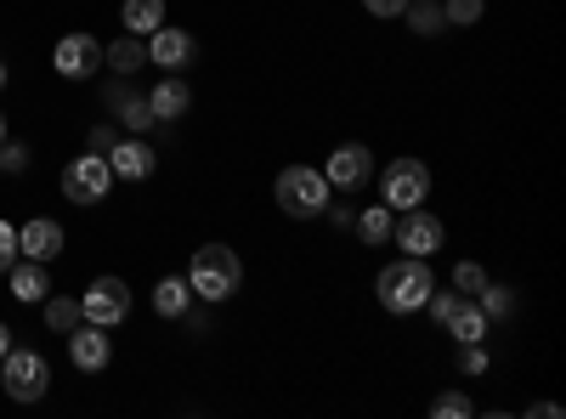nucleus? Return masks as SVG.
Instances as JSON below:
<instances>
[{"mask_svg":"<svg viewBox=\"0 0 566 419\" xmlns=\"http://www.w3.org/2000/svg\"><path fill=\"white\" fill-rule=\"evenodd\" d=\"M187 284H193V295L205 306H221L244 290V261L232 244H199L193 261H187Z\"/></svg>","mask_w":566,"mask_h":419,"instance_id":"f257e3e1","label":"nucleus"},{"mask_svg":"<svg viewBox=\"0 0 566 419\" xmlns=\"http://www.w3.org/2000/svg\"><path fill=\"white\" fill-rule=\"evenodd\" d=\"M431 290H437V272H431V261H419V255H402V261H391L380 277H374V295H380V306L397 312V317L424 312Z\"/></svg>","mask_w":566,"mask_h":419,"instance_id":"f03ea898","label":"nucleus"},{"mask_svg":"<svg viewBox=\"0 0 566 419\" xmlns=\"http://www.w3.org/2000/svg\"><path fill=\"white\" fill-rule=\"evenodd\" d=\"M277 210L283 216H295V221H312V216H323L328 210V176L323 170H312V165H290V170H277Z\"/></svg>","mask_w":566,"mask_h":419,"instance_id":"7ed1b4c3","label":"nucleus"},{"mask_svg":"<svg viewBox=\"0 0 566 419\" xmlns=\"http://www.w3.org/2000/svg\"><path fill=\"white\" fill-rule=\"evenodd\" d=\"M0 386H7L12 402H40L45 391H52V368H45L40 352H29V346L12 341V352L0 357Z\"/></svg>","mask_w":566,"mask_h":419,"instance_id":"20e7f679","label":"nucleus"},{"mask_svg":"<svg viewBox=\"0 0 566 419\" xmlns=\"http://www.w3.org/2000/svg\"><path fill=\"white\" fill-rule=\"evenodd\" d=\"M424 199H431V165L424 159H391L386 176H380V205L386 210H419Z\"/></svg>","mask_w":566,"mask_h":419,"instance_id":"39448f33","label":"nucleus"},{"mask_svg":"<svg viewBox=\"0 0 566 419\" xmlns=\"http://www.w3.org/2000/svg\"><path fill=\"white\" fill-rule=\"evenodd\" d=\"M114 188V170H108V154H80L63 165V199L69 205H103Z\"/></svg>","mask_w":566,"mask_h":419,"instance_id":"423d86ee","label":"nucleus"},{"mask_svg":"<svg viewBox=\"0 0 566 419\" xmlns=\"http://www.w3.org/2000/svg\"><path fill=\"white\" fill-rule=\"evenodd\" d=\"M80 317L85 323H103V329H119V323L130 317V290H125V277H97L85 295H80Z\"/></svg>","mask_w":566,"mask_h":419,"instance_id":"0eeeda50","label":"nucleus"},{"mask_svg":"<svg viewBox=\"0 0 566 419\" xmlns=\"http://www.w3.org/2000/svg\"><path fill=\"white\" fill-rule=\"evenodd\" d=\"M391 239H397V250H402V255H419V261H431V255H437V250L448 244V227H442V221H437L431 210L419 205V210H402V221L391 227Z\"/></svg>","mask_w":566,"mask_h":419,"instance_id":"6e6552de","label":"nucleus"},{"mask_svg":"<svg viewBox=\"0 0 566 419\" xmlns=\"http://www.w3.org/2000/svg\"><path fill=\"white\" fill-rule=\"evenodd\" d=\"M69 357H74V368L80 375H103V368L114 363V335L103 329V323H74L69 329Z\"/></svg>","mask_w":566,"mask_h":419,"instance_id":"1a4fd4ad","label":"nucleus"},{"mask_svg":"<svg viewBox=\"0 0 566 419\" xmlns=\"http://www.w3.org/2000/svg\"><path fill=\"white\" fill-rule=\"evenodd\" d=\"M323 176H328V188L357 193V188H368V176H374V154H368L363 143H340L335 154H328Z\"/></svg>","mask_w":566,"mask_h":419,"instance_id":"9d476101","label":"nucleus"},{"mask_svg":"<svg viewBox=\"0 0 566 419\" xmlns=\"http://www.w3.org/2000/svg\"><path fill=\"white\" fill-rule=\"evenodd\" d=\"M63 244H69V232H63V221H52V216H34V221L18 227V255H23V261H45V266H52V261L63 255Z\"/></svg>","mask_w":566,"mask_h":419,"instance_id":"9b49d317","label":"nucleus"},{"mask_svg":"<svg viewBox=\"0 0 566 419\" xmlns=\"http://www.w3.org/2000/svg\"><path fill=\"white\" fill-rule=\"evenodd\" d=\"M199 57V40L187 34V29H170V23H159L154 34H148V63H159L165 74H181L187 63Z\"/></svg>","mask_w":566,"mask_h":419,"instance_id":"f8f14e48","label":"nucleus"},{"mask_svg":"<svg viewBox=\"0 0 566 419\" xmlns=\"http://www.w3.org/2000/svg\"><path fill=\"white\" fill-rule=\"evenodd\" d=\"M52 69H57L63 80H91V74L103 69V45L91 40V34H63L57 52H52Z\"/></svg>","mask_w":566,"mask_h":419,"instance_id":"ddd939ff","label":"nucleus"},{"mask_svg":"<svg viewBox=\"0 0 566 419\" xmlns=\"http://www.w3.org/2000/svg\"><path fill=\"white\" fill-rule=\"evenodd\" d=\"M108 170H114L119 181H148V176L159 170V154L142 143V136H119V143L108 148Z\"/></svg>","mask_w":566,"mask_h":419,"instance_id":"4468645a","label":"nucleus"},{"mask_svg":"<svg viewBox=\"0 0 566 419\" xmlns=\"http://www.w3.org/2000/svg\"><path fill=\"white\" fill-rule=\"evenodd\" d=\"M148 108H154V119H165V125H170V119H181L187 108H193V91H187V80H181V74H165V80L148 91Z\"/></svg>","mask_w":566,"mask_h":419,"instance_id":"2eb2a0df","label":"nucleus"},{"mask_svg":"<svg viewBox=\"0 0 566 419\" xmlns=\"http://www.w3.org/2000/svg\"><path fill=\"white\" fill-rule=\"evenodd\" d=\"M12 295L23 301V306H34V301H45V295H52V277H45V261H12Z\"/></svg>","mask_w":566,"mask_h":419,"instance_id":"dca6fc26","label":"nucleus"},{"mask_svg":"<svg viewBox=\"0 0 566 419\" xmlns=\"http://www.w3.org/2000/svg\"><path fill=\"white\" fill-rule=\"evenodd\" d=\"M442 329L459 341V346H476V341H488V312L476 306V301H459L453 312H448V323Z\"/></svg>","mask_w":566,"mask_h":419,"instance_id":"f3484780","label":"nucleus"},{"mask_svg":"<svg viewBox=\"0 0 566 419\" xmlns=\"http://www.w3.org/2000/svg\"><path fill=\"white\" fill-rule=\"evenodd\" d=\"M108 103H114V114L125 119V130L130 136H142V130H154L159 119H154V108H148V97H136V91H125V85H114L108 91Z\"/></svg>","mask_w":566,"mask_h":419,"instance_id":"a211bd4d","label":"nucleus"},{"mask_svg":"<svg viewBox=\"0 0 566 419\" xmlns=\"http://www.w3.org/2000/svg\"><path fill=\"white\" fill-rule=\"evenodd\" d=\"M142 63H148V45H142V34H119L114 45H103V69H114V74H136Z\"/></svg>","mask_w":566,"mask_h":419,"instance_id":"6ab92c4d","label":"nucleus"},{"mask_svg":"<svg viewBox=\"0 0 566 419\" xmlns=\"http://www.w3.org/2000/svg\"><path fill=\"white\" fill-rule=\"evenodd\" d=\"M119 18H125V34H142V40H148V34L165 23V0H125Z\"/></svg>","mask_w":566,"mask_h":419,"instance_id":"aec40b11","label":"nucleus"},{"mask_svg":"<svg viewBox=\"0 0 566 419\" xmlns=\"http://www.w3.org/2000/svg\"><path fill=\"white\" fill-rule=\"evenodd\" d=\"M187 306H193V284H187V277H159L154 312H159V317H181Z\"/></svg>","mask_w":566,"mask_h":419,"instance_id":"412c9836","label":"nucleus"},{"mask_svg":"<svg viewBox=\"0 0 566 419\" xmlns=\"http://www.w3.org/2000/svg\"><path fill=\"white\" fill-rule=\"evenodd\" d=\"M391 227H397V210L368 205V210L357 216V239H363V244H391Z\"/></svg>","mask_w":566,"mask_h":419,"instance_id":"4be33fe9","label":"nucleus"},{"mask_svg":"<svg viewBox=\"0 0 566 419\" xmlns=\"http://www.w3.org/2000/svg\"><path fill=\"white\" fill-rule=\"evenodd\" d=\"M402 18H408V29L413 34H442V0H408V7H402Z\"/></svg>","mask_w":566,"mask_h":419,"instance_id":"5701e85b","label":"nucleus"},{"mask_svg":"<svg viewBox=\"0 0 566 419\" xmlns=\"http://www.w3.org/2000/svg\"><path fill=\"white\" fill-rule=\"evenodd\" d=\"M40 306H45V329H52V335H69L80 323V301L74 295H45Z\"/></svg>","mask_w":566,"mask_h":419,"instance_id":"b1692460","label":"nucleus"},{"mask_svg":"<svg viewBox=\"0 0 566 419\" xmlns=\"http://www.w3.org/2000/svg\"><path fill=\"white\" fill-rule=\"evenodd\" d=\"M482 12H488V0H442V18H448L453 29H470V23H482Z\"/></svg>","mask_w":566,"mask_h":419,"instance_id":"393cba45","label":"nucleus"},{"mask_svg":"<svg viewBox=\"0 0 566 419\" xmlns=\"http://www.w3.org/2000/svg\"><path fill=\"white\" fill-rule=\"evenodd\" d=\"M431 413L437 419H470V413H476V402H470L464 391H437L431 397Z\"/></svg>","mask_w":566,"mask_h":419,"instance_id":"a878e982","label":"nucleus"},{"mask_svg":"<svg viewBox=\"0 0 566 419\" xmlns=\"http://www.w3.org/2000/svg\"><path fill=\"white\" fill-rule=\"evenodd\" d=\"M476 306H482V312H488V323H493V317H510V312H515V295H510L504 284H482Z\"/></svg>","mask_w":566,"mask_h":419,"instance_id":"bb28decb","label":"nucleus"},{"mask_svg":"<svg viewBox=\"0 0 566 419\" xmlns=\"http://www.w3.org/2000/svg\"><path fill=\"white\" fill-rule=\"evenodd\" d=\"M482 284H488V272H482L476 261H459V266H453V290H459V295L476 301V295H482Z\"/></svg>","mask_w":566,"mask_h":419,"instance_id":"cd10ccee","label":"nucleus"},{"mask_svg":"<svg viewBox=\"0 0 566 419\" xmlns=\"http://www.w3.org/2000/svg\"><path fill=\"white\" fill-rule=\"evenodd\" d=\"M0 170H7V176H23V170H29V148L12 143V136L0 143Z\"/></svg>","mask_w":566,"mask_h":419,"instance_id":"c85d7f7f","label":"nucleus"},{"mask_svg":"<svg viewBox=\"0 0 566 419\" xmlns=\"http://www.w3.org/2000/svg\"><path fill=\"white\" fill-rule=\"evenodd\" d=\"M459 375H488V341L459 346Z\"/></svg>","mask_w":566,"mask_h":419,"instance_id":"c756f323","label":"nucleus"},{"mask_svg":"<svg viewBox=\"0 0 566 419\" xmlns=\"http://www.w3.org/2000/svg\"><path fill=\"white\" fill-rule=\"evenodd\" d=\"M12 261H18V227H12V221H0V277L12 272Z\"/></svg>","mask_w":566,"mask_h":419,"instance_id":"7c9ffc66","label":"nucleus"},{"mask_svg":"<svg viewBox=\"0 0 566 419\" xmlns=\"http://www.w3.org/2000/svg\"><path fill=\"white\" fill-rule=\"evenodd\" d=\"M114 143H119V136H114V125H97V130L85 136V148H91V154H108Z\"/></svg>","mask_w":566,"mask_h":419,"instance_id":"2f4dec72","label":"nucleus"},{"mask_svg":"<svg viewBox=\"0 0 566 419\" xmlns=\"http://www.w3.org/2000/svg\"><path fill=\"white\" fill-rule=\"evenodd\" d=\"M363 7H368V18H402L408 0H363Z\"/></svg>","mask_w":566,"mask_h":419,"instance_id":"473e14b6","label":"nucleus"},{"mask_svg":"<svg viewBox=\"0 0 566 419\" xmlns=\"http://www.w3.org/2000/svg\"><path fill=\"white\" fill-rule=\"evenodd\" d=\"M323 216H328V221H335V227H352V210H346V205H328Z\"/></svg>","mask_w":566,"mask_h":419,"instance_id":"72a5a7b5","label":"nucleus"},{"mask_svg":"<svg viewBox=\"0 0 566 419\" xmlns=\"http://www.w3.org/2000/svg\"><path fill=\"white\" fill-rule=\"evenodd\" d=\"M12 352V329H7V323H0V357H7Z\"/></svg>","mask_w":566,"mask_h":419,"instance_id":"f704fd0d","label":"nucleus"},{"mask_svg":"<svg viewBox=\"0 0 566 419\" xmlns=\"http://www.w3.org/2000/svg\"><path fill=\"white\" fill-rule=\"evenodd\" d=\"M7 80H12V74H7V63H0V91H7Z\"/></svg>","mask_w":566,"mask_h":419,"instance_id":"c9c22d12","label":"nucleus"},{"mask_svg":"<svg viewBox=\"0 0 566 419\" xmlns=\"http://www.w3.org/2000/svg\"><path fill=\"white\" fill-rule=\"evenodd\" d=\"M0 143H7V114H0Z\"/></svg>","mask_w":566,"mask_h":419,"instance_id":"e433bc0d","label":"nucleus"}]
</instances>
